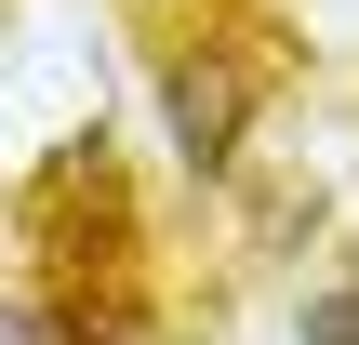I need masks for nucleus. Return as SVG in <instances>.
Returning <instances> with one entry per match:
<instances>
[{"instance_id":"obj_1","label":"nucleus","mask_w":359,"mask_h":345,"mask_svg":"<svg viewBox=\"0 0 359 345\" xmlns=\"http://www.w3.org/2000/svg\"><path fill=\"white\" fill-rule=\"evenodd\" d=\"M160 120H173V160L200 173V186H226L240 173V146H253V120H266V53H240V40H173L160 53Z\"/></svg>"},{"instance_id":"obj_2","label":"nucleus","mask_w":359,"mask_h":345,"mask_svg":"<svg viewBox=\"0 0 359 345\" xmlns=\"http://www.w3.org/2000/svg\"><path fill=\"white\" fill-rule=\"evenodd\" d=\"M0 345H80V332H67L40 293H13V306H0Z\"/></svg>"},{"instance_id":"obj_3","label":"nucleus","mask_w":359,"mask_h":345,"mask_svg":"<svg viewBox=\"0 0 359 345\" xmlns=\"http://www.w3.org/2000/svg\"><path fill=\"white\" fill-rule=\"evenodd\" d=\"M306 345H359V279L346 293H306Z\"/></svg>"},{"instance_id":"obj_4","label":"nucleus","mask_w":359,"mask_h":345,"mask_svg":"<svg viewBox=\"0 0 359 345\" xmlns=\"http://www.w3.org/2000/svg\"><path fill=\"white\" fill-rule=\"evenodd\" d=\"M133 13H160V0H133Z\"/></svg>"}]
</instances>
